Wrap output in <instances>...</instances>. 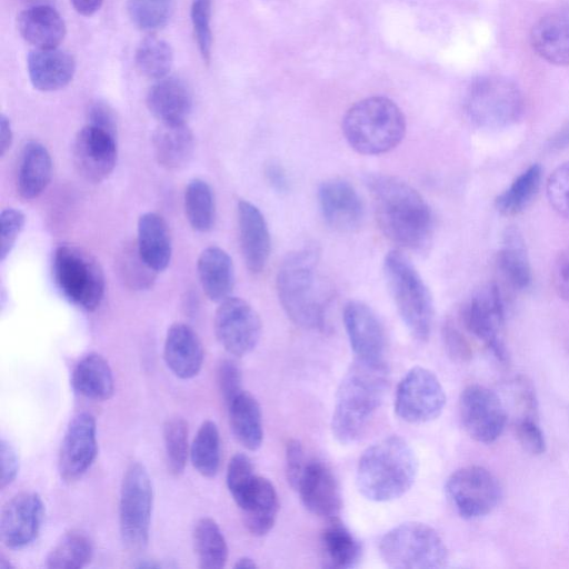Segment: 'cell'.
Instances as JSON below:
<instances>
[{
    "label": "cell",
    "mask_w": 569,
    "mask_h": 569,
    "mask_svg": "<svg viewBox=\"0 0 569 569\" xmlns=\"http://www.w3.org/2000/svg\"><path fill=\"white\" fill-rule=\"evenodd\" d=\"M365 183L373 199L382 233L400 248L421 251L432 237L433 218L423 197L407 182L382 173H369Z\"/></svg>",
    "instance_id": "cell-1"
},
{
    "label": "cell",
    "mask_w": 569,
    "mask_h": 569,
    "mask_svg": "<svg viewBox=\"0 0 569 569\" xmlns=\"http://www.w3.org/2000/svg\"><path fill=\"white\" fill-rule=\"evenodd\" d=\"M389 383L388 365L355 359L345 373L335 400L331 430L343 445L357 441L381 407Z\"/></svg>",
    "instance_id": "cell-2"
},
{
    "label": "cell",
    "mask_w": 569,
    "mask_h": 569,
    "mask_svg": "<svg viewBox=\"0 0 569 569\" xmlns=\"http://www.w3.org/2000/svg\"><path fill=\"white\" fill-rule=\"evenodd\" d=\"M319 253L313 248L291 252L282 261L276 280L279 301L300 328L323 330L329 297L318 272Z\"/></svg>",
    "instance_id": "cell-3"
},
{
    "label": "cell",
    "mask_w": 569,
    "mask_h": 569,
    "mask_svg": "<svg viewBox=\"0 0 569 569\" xmlns=\"http://www.w3.org/2000/svg\"><path fill=\"white\" fill-rule=\"evenodd\" d=\"M418 460L400 436L385 437L368 447L357 467V487L368 500L386 502L405 495L413 485Z\"/></svg>",
    "instance_id": "cell-4"
},
{
    "label": "cell",
    "mask_w": 569,
    "mask_h": 569,
    "mask_svg": "<svg viewBox=\"0 0 569 569\" xmlns=\"http://www.w3.org/2000/svg\"><path fill=\"white\" fill-rule=\"evenodd\" d=\"M342 132L358 153L377 156L395 149L406 134V119L386 97H369L351 106L342 119Z\"/></svg>",
    "instance_id": "cell-5"
},
{
    "label": "cell",
    "mask_w": 569,
    "mask_h": 569,
    "mask_svg": "<svg viewBox=\"0 0 569 569\" xmlns=\"http://www.w3.org/2000/svg\"><path fill=\"white\" fill-rule=\"evenodd\" d=\"M383 274L407 329L415 339L427 341L432 328L433 302L423 279L400 250H391L386 254Z\"/></svg>",
    "instance_id": "cell-6"
},
{
    "label": "cell",
    "mask_w": 569,
    "mask_h": 569,
    "mask_svg": "<svg viewBox=\"0 0 569 569\" xmlns=\"http://www.w3.org/2000/svg\"><path fill=\"white\" fill-rule=\"evenodd\" d=\"M51 271L66 300L86 311L99 308L106 281L101 266L91 253L74 244H60L53 251Z\"/></svg>",
    "instance_id": "cell-7"
},
{
    "label": "cell",
    "mask_w": 569,
    "mask_h": 569,
    "mask_svg": "<svg viewBox=\"0 0 569 569\" xmlns=\"http://www.w3.org/2000/svg\"><path fill=\"white\" fill-rule=\"evenodd\" d=\"M385 563L397 569H436L448 561V549L430 526L409 521L387 531L379 542Z\"/></svg>",
    "instance_id": "cell-8"
},
{
    "label": "cell",
    "mask_w": 569,
    "mask_h": 569,
    "mask_svg": "<svg viewBox=\"0 0 569 569\" xmlns=\"http://www.w3.org/2000/svg\"><path fill=\"white\" fill-rule=\"evenodd\" d=\"M525 108L518 86L500 76L476 79L465 98V111L469 120L480 128L501 129L516 123Z\"/></svg>",
    "instance_id": "cell-9"
},
{
    "label": "cell",
    "mask_w": 569,
    "mask_h": 569,
    "mask_svg": "<svg viewBox=\"0 0 569 569\" xmlns=\"http://www.w3.org/2000/svg\"><path fill=\"white\" fill-rule=\"evenodd\" d=\"M153 491L146 467L131 462L120 488L119 527L123 545L131 551L143 550L149 540Z\"/></svg>",
    "instance_id": "cell-10"
},
{
    "label": "cell",
    "mask_w": 569,
    "mask_h": 569,
    "mask_svg": "<svg viewBox=\"0 0 569 569\" xmlns=\"http://www.w3.org/2000/svg\"><path fill=\"white\" fill-rule=\"evenodd\" d=\"M445 491L451 506L465 519L490 513L501 498L498 479L480 466H468L452 472L446 481Z\"/></svg>",
    "instance_id": "cell-11"
},
{
    "label": "cell",
    "mask_w": 569,
    "mask_h": 569,
    "mask_svg": "<svg viewBox=\"0 0 569 569\" xmlns=\"http://www.w3.org/2000/svg\"><path fill=\"white\" fill-rule=\"evenodd\" d=\"M446 405V393L437 376L429 369L411 368L399 381L395 395V412L409 423L437 419Z\"/></svg>",
    "instance_id": "cell-12"
},
{
    "label": "cell",
    "mask_w": 569,
    "mask_h": 569,
    "mask_svg": "<svg viewBox=\"0 0 569 569\" xmlns=\"http://www.w3.org/2000/svg\"><path fill=\"white\" fill-rule=\"evenodd\" d=\"M461 319L471 335L481 340L499 361L506 362L508 356L502 341L505 308L496 283L483 286L470 298L461 311Z\"/></svg>",
    "instance_id": "cell-13"
},
{
    "label": "cell",
    "mask_w": 569,
    "mask_h": 569,
    "mask_svg": "<svg viewBox=\"0 0 569 569\" xmlns=\"http://www.w3.org/2000/svg\"><path fill=\"white\" fill-rule=\"evenodd\" d=\"M261 320L246 300L229 297L221 301L214 315V332L220 345L232 356L250 353L261 337Z\"/></svg>",
    "instance_id": "cell-14"
},
{
    "label": "cell",
    "mask_w": 569,
    "mask_h": 569,
    "mask_svg": "<svg viewBox=\"0 0 569 569\" xmlns=\"http://www.w3.org/2000/svg\"><path fill=\"white\" fill-rule=\"evenodd\" d=\"M459 416L466 432L481 443L493 442L502 433L507 420L499 396L480 385H470L462 390Z\"/></svg>",
    "instance_id": "cell-15"
},
{
    "label": "cell",
    "mask_w": 569,
    "mask_h": 569,
    "mask_svg": "<svg viewBox=\"0 0 569 569\" xmlns=\"http://www.w3.org/2000/svg\"><path fill=\"white\" fill-rule=\"evenodd\" d=\"M117 136L98 127L86 124L76 134L72 159L79 174L99 183L107 179L117 163Z\"/></svg>",
    "instance_id": "cell-16"
},
{
    "label": "cell",
    "mask_w": 569,
    "mask_h": 569,
    "mask_svg": "<svg viewBox=\"0 0 569 569\" xmlns=\"http://www.w3.org/2000/svg\"><path fill=\"white\" fill-rule=\"evenodd\" d=\"M343 322L356 359L387 363L386 329L370 306L359 300L349 301L343 309Z\"/></svg>",
    "instance_id": "cell-17"
},
{
    "label": "cell",
    "mask_w": 569,
    "mask_h": 569,
    "mask_svg": "<svg viewBox=\"0 0 569 569\" xmlns=\"http://www.w3.org/2000/svg\"><path fill=\"white\" fill-rule=\"evenodd\" d=\"M97 426L94 417L82 411L69 422L58 455L61 479L72 482L81 478L97 456Z\"/></svg>",
    "instance_id": "cell-18"
},
{
    "label": "cell",
    "mask_w": 569,
    "mask_h": 569,
    "mask_svg": "<svg viewBox=\"0 0 569 569\" xmlns=\"http://www.w3.org/2000/svg\"><path fill=\"white\" fill-rule=\"evenodd\" d=\"M44 515L41 497L32 491L13 496L2 508L0 536L3 545L10 549H21L30 545L38 536Z\"/></svg>",
    "instance_id": "cell-19"
},
{
    "label": "cell",
    "mask_w": 569,
    "mask_h": 569,
    "mask_svg": "<svg viewBox=\"0 0 569 569\" xmlns=\"http://www.w3.org/2000/svg\"><path fill=\"white\" fill-rule=\"evenodd\" d=\"M296 490L305 508L322 518L338 517L341 491L332 470L321 460H308Z\"/></svg>",
    "instance_id": "cell-20"
},
{
    "label": "cell",
    "mask_w": 569,
    "mask_h": 569,
    "mask_svg": "<svg viewBox=\"0 0 569 569\" xmlns=\"http://www.w3.org/2000/svg\"><path fill=\"white\" fill-rule=\"evenodd\" d=\"M318 202L326 222L338 231H353L363 219V203L347 180L335 178L323 181L318 189Z\"/></svg>",
    "instance_id": "cell-21"
},
{
    "label": "cell",
    "mask_w": 569,
    "mask_h": 569,
    "mask_svg": "<svg viewBox=\"0 0 569 569\" xmlns=\"http://www.w3.org/2000/svg\"><path fill=\"white\" fill-rule=\"evenodd\" d=\"M240 249L247 269L260 273L269 259L271 240L267 221L251 202L240 200L237 206Z\"/></svg>",
    "instance_id": "cell-22"
},
{
    "label": "cell",
    "mask_w": 569,
    "mask_h": 569,
    "mask_svg": "<svg viewBox=\"0 0 569 569\" xmlns=\"http://www.w3.org/2000/svg\"><path fill=\"white\" fill-rule=\"evenodd\" d=\"M163 358L174 376L181 379L196 377L204 358L203 346L197 332L183 322L171 325L164 340Z\"/></svg>",
    "instance_id": "cell-23"
},
{
    "label": "cell",
    "mask_w": 569,
    "mask_h": 569,
    "mask_svg": "<svg viewBox=\"0 0 569 569\" xmlns=\"http://www.w3.org/2000/svg\"><path fill=\"white\" fill-rule=\"evenodd\" d=\"M31 84L39 91L51 92L67 87L76 73L73 57L57 48L31 50L27 58Z\"/></svg>",
    "instance_id": "cell-24"
},
{
    "label": "cell",
    "mask_w": 569,
    "mask_h": 569,
    "mask_svg": "<svg viewBox=\"0 0 569 569\" xmlns=\"http://www.w3.org/2000/svg\"><path fill=\"white\" fill-rule=\"evenodd\" d=\"M146 103L160 123H181L191 113L192 93L183 80L168 76L153 83L147 93Z\"/></svg>",
    "instance_id": "cell-25"
},
{
    "label": "cell",
    "mask_w": 569,
    "mask_h": 569,
    "mask_svg": "<svg viewBox=\"0 0 569 569\" xmlns=\"http://www.w3.org/2000/svg\"><path fill=\"white\" fill-rule=\"evenodd\" d=\"M20 36L34 48H57L66 37L67 28L61 14L51 6L34 4L17 17Z\"/></svg>",
    "instance_id": "cell-26"
},
{
    "label": "cell",
    "mask_w": 569,
    "mask_h": 569,
    "mask_svg": "<svg viewBox=\"0 0 569 569\" xmlns=\"http://www.w3.org/2000/svg\"><path fill=\"white\" fill-rule=\"evenodd\" d=\"M52 176L50 152L38 141H28L21 149L16 173L19 196L26 200L38 198L48 187Z\"/></svg>",
    "instance_id": "cell-27"
},
{
    "label": "cell",
    "mask_w": 569,
    "mask_h": 569,
    "mask_svg": "<svg viewBox=\"0 0 569 569\" xmlns=\"http://www.w3.org/2000/svg\"><path fill=\"white\" fill-rule=\"evenodd\" d=\"M248 531L257 537L267 535L274 526L279 499L272 482L258 476L243 499L237 505Z\"/></svg>",
    "instance_id": "cell-28"
},
{
    "label": "cell",
    "mask_w": 569,
    "mask_h": 569,
    "mask_svg": "<svg viewBox=\"0 0 569 569\" xmlns=\"http://www.w3.org/2000/svg\"><path fill=\"white\" fill-rule=\"evenodd\" d=\"M197 271L201 288L213 302L231 297L234 287V268L230 256L217 246L202 250L198 258Z\"/></svg>",
    "instance_id": "cell-29"
},
{
    "label": "cell",
    "mask_w": 569,
    "mask_h": 569,
    "mask_svg": "<svg viewBox=\"0 0 569 569\" xmlns=\"http://www.w3.org/2000/svg\"><path fill=\"white\" fill-rule=\"evenodd\" d=\"M152 148L161 167L179 170L192 158L194 137L186 122L160 123L152 134Z\"/></svg>",
    "instance_id": "cell-30"
},
{
    "label": "cell",
    "mask_w": 569,
    "mask_h": 569,
    "mask_svg": "<svg viewBox=\"0 0 569 569\" xmlns=\"http://www.w3.org/2000/svg\"><path fill=\"white\" fill-rule=\"evenodd\" d=\"M137 247L143 260L157 272L171 261L172 243L166 220L156 212L140 216L137 224Z\"/></svg>",
    "instance_id": "cell-31"
},
{
    "label": "cell",
    "mask_w": 569,
    "mask_h": 569,
    "mask_svg": "<svg viewBox=\"0 0 569 569\" xmlns=\"http://www.w3.org/2000/svg\"><path fill=\"white\" fill-rule=\"evenodd\" d=\"M533 50L546 61L569 66V17L549 14L538 20L531 29Z\"/></svg>",
    "instance_id": "cell-32"
},
{
    "label": "cell",
    "mask_w": 569,
    "mask_h": 569,
    "mask_svg": "<svg viewBox=\"0 0 569 569\" xmlns=\"http://www.w3.org/2000/svg\"><path fill=\"white\" fill-rule=\"evenodd\" d=\"M71 385L81 396L104 401L114 392V380L108 361L99 353L83 356L74 366Z\"/></svg>",
    "instance_id": "cell-33"
},
{
    "label": "cell",
    "mask_w": 569,
    "mask_h": 569,
    "mask_svg": "<svg viewBox=\"0 0 569 569\" xmlns=\"http://www.w3.org/2000/svg\"><path fill=\"white\" fill-rule=\"evenodd\" d=\"M230 428L248 450L259 449L263 440L262 413L257 399L242 390L228 405Z\"/></svg>",
    "instance_id": "cell-34"
},
{
    "label": "cell",
    "mask_w": 569,
    "mask_h": 569,
    "mask_svg": "<svg viewBox=\"0 0 569 569\" xmlns=\"http://www.w3.org/2000/svg\"><path fill=\"white\" fill-rule=\"evenodd\" d=\"M320 541L329 567L351 569L359 565L362 555L361 545L338 517L328 519Z\"/></svg>",
    "instance_id": "cell-35"
},
{
    "label": "cell",
    "mask_w": 569,
    "mask_h": 569,
    "mask_svg": "<svg viewBox=\"0 0 569 569\" xmlns=\"http://www.w3.org/2000/svg\"><path fill=\"white\" fill-rule=\"evenodd\" d=\"M497 264L503 279L515 289L525 290L531 283V269L526 243L515 227L506 229L502 246L497 254Z\"/></svg>",
    "instance_id": "cell-36"
},
{
    "label": "cell",
    "mask_w": 569,
    "mask_h": 569,
    "mask_svg": "<svg viewBox=\"0 0 569 569\" xmlns=\"http://www.w3.org/2000/svg\"><path fill=\"white\" fill-rule=\"evenodd\" d=\"M194 551L201 569H220L228 559V545L218 523L208 517L197 521L192 532Z\"/></svg>",
    "instance_id": "cell-37"
},
{
    "label": "cell",
    "mask_w": 569,
    "mask_h": 569,
    "mask_svg": "<svg viewBox=\"0 0 569 569\" xmlns=\"http://www.w3.org/2000/svg\"><path fill=\"white\" fill-rule=\"evenodd\" d=\"M93 555L89 536L72 529L66 532L49 552L46 567L50 569H79L87 566Z\"/></svg>",
    "instance_id": "cell-38"
},
{
    "label": "cell",
    "mask_w": 569,
    "mask_h": 569,
    "mask_svg": "<svg viewBox=\"0 0 569 569\" xmlns=\"http://www.w3.org/2000/svg\"><path fill=\"white\" fill-rule=\"evenodd\" d=\"M542 179V169L531 164L496 199V208L503 216L520 213L537 194Z\"/></svg>",
    "instance_id": "cell-39"
},
{
    "label": "cell",
    "mask_w": 569,
    "mask_h": 569,
    "mask_svg": "<svg viewBox=\"0 0 569 569\" xmlns=\"http://www.w3.org/2000/svg\"><path fill=\"white\" fill-rule=\"evenodd\" d=\"M190 459L201 476L212 478L217 475L221 461V440L213 421L206 420L199 427L190 447Z\"/></svg>",
    "instance_id": "cell-40"
},
{
    "label": "cell",
    "mask_w": 569,
    "mask_h": 569,
    "mask_svg": "<svg viewBox=\"0 0 569 569\" xmlns=\"http://www.w3.org/2000/svg\"><path fill=\"white\" fill-rule=\"evenodd\" d=\"M184 211L191 228L198 232L209 231L216 217L211 187L202 179L189 181L184 190Z\"/></svg>",
    "instance_id": "cell-41"
},
{
    "label": "cell",
    "mask_w": 569,
    "mask_h": 569,
    "mask_svg": "<svg viewBox=\"0 0 569 569\" xmlns=\"http://www.w3.org/2000/svg\"><path fill=\"white\" fill-rule=\"evenodd\" d=\"M134 63L143 77L157 81L168 77L173 64V51L167 41L150 36L138 44Z\"/></svg>",
    "instance_id": "cell-42"
},
{
    "label": "cell",
    "mask_w": 569,
    "mask_h": 569,
    "mask_svg": "<svg viewBox=\"0 0 569 569\" xmlns=\"http://www.w3.org/2000/svg\"><path fill=\"white\" fill-rule=\"evenodd\" d=\"M176 0H127L126 9L132 24L141 31L154 32L170 21Z\"/></svg>",
    "instance_id": "cell-43"
},
{
    "label": "cell",
    "mask_w": 569,
    "mask_h": 569,
    "mask_svg": "<svg viewBox=\"0 0 569 569\" xmlns=\"http://www.w3.org/2000/svg\"><path fill=\"white\" fill-rule=\"evenodd\" d=\"M117 268L123 283L132 290H147L157 278L153 270L139 253L137 243H127L118 252Z\"/></svg>",
    "instance_id": "cell-44"
},
{
    "label": "cell",
    "mask_w": 569,
    "mask_h": 569,
    "mask_svg": "<svg viewBox=\"0 0 569 569\" xmlns=\"http://www.w3.org/2000/svg\"><path fill=\"white\" fill-rule=\"evenodd\" d=\"M163 443L168 469L172 475L183 472L188 459V425L184 419L173 417L163 426Z\"/></svg>",
    "instance_id": "cell-45"
},
{
    "label": "cell",
    "mask_w": 569,
    "mask_h": 569,
    "mask_svg": "<svg viewBox=\"0 0 569 569\" xmlns=\"http://www.w3.org/2000/svg\"><path fill=\"white\" fill-rule=\"evenodd\" d=\"M257 477L253 463L247 455L236 453L230 459L226 481L228 490L237 505L252 487Z\"/></svg>",
    "instance_id": "cell-46"
},
{
    "label": "cell",
    "mask_w": 569,
    "mask_h": 569,
    "mask_svg": "<svg viewBox=\"0 0 569 569\" xmlns=\"http://www.w3.org/2000/svg\"><path fill=\"white\" fill-rule=\"evenodd\" d=\"M212 0H192L190 17L194 38L202 60L209 63L212 48Z\"/></svg>",
    "instance_id": "cell-47"
},
{
    "label": "cell",
    "mask_w": 569,
    "mask_h": 569,
    "mask_svg": "<svg viewBox=\"0 0 569 569\" xmlns=\"http://www.w3.org/2000/svg\"><path fill=\"white\" fill-rule=\"evenodd\" d=\"M546 194L552 209L569 220V161L551 172L546 183Z\"/></svg>",
    "instance_id": "cell-48"
},
{
    "label": "cell",
    "mask_w": 569,
    "mask_h": 569,
    "mask_svg": "<svg viewBox=\"0 0 569 569\" xmlns=\"http://www.w3.org/2000/svg\"><path fill=\"white\" fill-rule=\"evenodd\" d=\"M26 223L22 211L7 208L0 214V260L4 261L13 249Z\"/></svg>",
    "instance_id": "cell-49"
},
{
    "label": "cell",
    "mask_w": 569,
    "mask_h": 569,
    "mask_svg": "<svg viewBox=\"0 0 569 569\" xmlns=\"http://www.w3.org/2000/svg\"><path fill=\"white\" fill-rule=\"evenodd\" d=\"M515 429L518 441L526 451L532 455H541L545 452V436L536 418H518L515 423Z\"/></svg>",
    "instance_id": "cell-50"
},
{
    "label": "cell",
    "mask_w": 569,
    "mask_h": 569,
    "mask_svg": "<svg viewBox=\"0 0 569 569\" xmlns=\"http://www.w3.org/2000/svg\"><path fill=\"white\" fill-rule=\"evenodd\" d=\"M217 381L226 405L243 390L241 370L232 359H223L219 363Z\"/></svg>",
    "instance_id": "cell-51"
},
{
    "label": "cell",
    "mask_w": 569,
    "mask_h": 569,
    "mask_svg": "<svg viewBox=\"0 0 569 569\" xmlns=\"http://www.w3.org/2000/svg\"><path fill=\"white\" fill-rule=\"evenodd\" d=\"M442 339L447 353L458 362H467L472 357L471 346L466 336L451 321L447 320L442 328Z\"/></svg>",
    "instance_id": "cell-52"
},
{
    "label": "cell",
    "mask_w": 569,
    "mask_h": 569,
    "mask_svg": "<svg viewBox=\"0 0 569 569\" xmlns=\"http://www.w3.org/2000/svg\"><path fill=\"white\" fill-rule=\"evenodd\" d=\"M308 460L301 442L291 439L286 446V477L289 485L296 489Z\"/></svg>",
    "instance_id": "cell-53"
},
{
    "label": "cell",
    "mask_w": 569,
    "mask_h": 569,
    "mask_svg": "<svg viewBox=\"0 0 569 569\" xmlns=\"http://www.w3.org/2000/svg\"><path fill=\"white\" fill-rule=\"evenodd\" d=\"M0 463H1V489L9 486L17 477L19 470V456L14 446L4 438L0 441Z\"/></svg>",
    "instance_id": "cell-54"
},
{
    "label": "cell",
    "mask_w": 569,
    "mask_h": 569,
    "mask_svg": "<svg viewBox=\"0 0 569 569\" xmlns=\"http://www.w3.org/2000/svg\"><path fill=\"white\" fill-rule=\"evenodd\" d=\"M552 283L558 296L569 302V244L560 251L555 260Z\"/></svg>",
    "instance_id": "cell-55"
},
{
    "label": "cell",
    "mask_w": 569,
    "mask_h": 569,
    "mask_svg": "<svg viewBox=\"0 0 569 569\" xmlns=\"http://www.w3.org/2000/svg\"><path fill=\"white\" fill-rule=\"evenodd\" d=\"M87 120L88 124L104 129L117 136L116 114L106 102H92L87 111Z\"/></svg>",
    "instance_id": "cell-56"
},
{
    "label": "cell",
    "mask_w": 569,
    "mask_h": 569,
    "mask_svg": "<svg viewBox=\"0 0 569 569\" xmlns=\"http://www.w3.org/2000/svg\"><path fill=\"white\" fill-rule=\"evenodd\" d=\"M266 177L270 186L277 192H287L289 188L288 178L284 169L276 162H271L266 168Z\"/></svg>",
    "instance_id": "cell-57"
},
{
    "label": "cell",
    "mask_w": 569,
    "mask_h": 569,
    "mask_svg": "<svg viewBox=\"0 0 569 569\" xmlns=\"http://www.w3.org/2000/svg\"><path fill=\"white\" fill-rule=\"evenodd\" d=\"M13 140L12 127L9 118L4 114L0 117V156L3 157L10 149Z\"/></svg>",
    "instance_id": "cell-58"
},
{
    "label": "cell",
    "mask_w": 569,
    "mask_h": 569,
    "mask_svg": "<svg viewBox=\"0 0 569 569\" xmlns=\"http://www.w3.org/2000/svg\"><path fill=\"white\" fill-rule=\"evenodd\" d=\"M103 0H70L73 9L83 17L93 16L102 6Z\"/></svg>",
    "instance_id": "cell-59"
},
{
    "label": "cell",
    "mask_w": 569,
    "mask_h": 569,
    "mask_svg": "<svg viewBox=\"0 0 569 569\" xmlns=\"http://www.w3.org/2000/svg\"><path fill=\"white\" fill-rule=\"evenodd\" d=\"M569 144V123H567L560 131H558L550 140L549 148L551 150H559Z\"/></svg>",
    "instance_id": "cell-60"
},
{
    "label": "cell",
    "mask_w": 569,
    "mask_h": 569,
    "mask_svg": "<svg viewBox=\"0 0 569 569\" xmlns=\"http://www.w3.org/2000/svg\"><path fill=\"white\" fill-rule=\"evenodd\" d=\"M258 565L254 562L253 559L249 558V557H242L240 559L237 560V562L234 563V568H248V569H253V568H257Z\"/></svg>",
    "instance_id": "cell-61"
},
{
    "label": "cell",
    "mask_w": 569,
    "mask_h": 569,
    "mask_svg": "<svg viewBox=\"0 0 569 569\" xmlns=\"http://www.w3.org/2000/svg\"><path fill=\"white\" fill-rule=\"evenodd\" d=\"M12 568L10 561L3 556H0V569H9Z\"/></svg>",
    "instance_id": "cell-62"
}]
</instances>
